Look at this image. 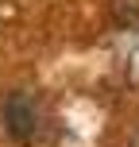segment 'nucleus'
I'll use <instances>...</instances> for the list:
<instances>
[{
	"label": "nucleus",
	"mask_w": 139,
	"mask_h": 147,
	"mask_svg": "<svg viewBox=\"0 0 139 147\" xmlns=\"http://www.w3.org/2000/svg\"><path fill=\"white\" fill-rule=\"evenodd\" d=\"M35 105H31V97H23V93H12L4 101V128H8V136L12 140H31L35 136Z\"/></svg>",
	"instance_id": "1"
}]
</instances>
